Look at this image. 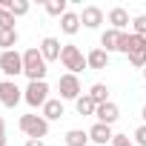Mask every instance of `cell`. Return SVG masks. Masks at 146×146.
<instances>
[{"label":"cell","mask_w":146,"mask_h":146,"mask_svg":"<svg viewBox=\"0 0 146 146\" xmlns=\"http://www.w3.org/2000/svg\"><path fill=\"white\" fill-rule=\"evenodd\" d=\"M109 23H112V29H117V32H123L132 20H129V12L123 9V6H115L112 12H109Z\"/></svg>","instance_id":"cell-14"},{"label":"cell","mask_w":146,"mask_h":146,"mask_svg":"<svg viewBox=\"0 0 146 146\" xmlns=\"http://www.w3.org/2000/svg\"><path fill=\"white\" fill-rule=\"evenodd\" d=\"M120 52H123V54L146 52V37H140V35H135V32H123V37H120Z\"/></svg>","instance_id":"cell-8"},{"label":"cell","mask_w":146,"mask_h":146,"mask_svg":"<svg viewBox=\"0 0 146 146\" xmlns=\"http://www.w3.org/2000/svg\"><path fill=\"white\" fill-rule=\"evenodd\" d=\"M0 12H3V9H0Z\"/></svg>","instance_id":"cell-33"},{"label":"cell","mask_w":146,"mask_h":146,"mask_svg":"<svg viewBox=\"0 0 146 146\" xmlns=\"http://www.w3.org/2000/svg\"><path fill=\"white\" fill-rule=\"evenodd\" d=\"M120 37H123V32L106 29V32L100 35V49H103V52H120Z\"/></svg>","instance_id":"cell-11"},{"label":"cell","mask_w":146,"mask_h":146,"mask_svg":"<svg viewBox=\"0 0 146 146\" xmlns=\"http://www.w3.org/2000/svg\"><path fill=\"white\" fill-rule=\"evenodd\" d=\"M60 29H63L66 35H78V29H80V15L66 12V15L60 17Z\"/></svg>","instance_id":"cell-16"},{"label":"cell","mask_w":146,"mask_h":146,"mask_svg":"<svg viewBox=\"0 0 146 146\" xmlns=\"http://www.w3.org/2000/svg\"><path fill=\"white\" fill-rule=\"evenodd\" d=\"M135 140H137V146H146V123L135 129Z\"/></svg>","instance_id":"cell-28"},{"label":"cell","mask_w":146,"mask_h":146,"mask_svg":"<svg viewBox=\"0 0 146 146\" xmlns=\"http://www.w3.org/2000/svg\"><path fill=\"white\" fill-rule=\"evenodd\" d=\"M126 57H129V66L146 69V52H135V54H126Z\"/></svg>","instance_id":"cell-24"},{"label":"cell","mask_w":146,"mask_h":146,"mask_svg":"<svg viewBox=\"0 0 146 146\" xmlns=\"http://www.w3.org/2000/svg\"><path fill=\"white\" fill-rule=\"evenodd\" d=\"M0 9H6V12H12L15 17H20V15L29 12V3H26V0H0Z\"/></svg>","instance_id":"cell-17"},{"label":"cell","mask_w":146,"mask_h":146,"mask_svg":"<svg viewBox=\"0 0 146 146\" xmlns=\"http://www.w3.org/2000/svg\"><path fill=\"white\" fill-rule=\"evenodd\" d=\"M112 146H135V143H132L129 135H115V137H112Z\"/></svg>","instance_id":"cell-27"},{"label":"cell","mask_w":146,"mask_h":146,"mask_svg":"<svg viewBox=\"0 0 146 146\" xmlns=\"http://www.w3.org/2000/svg\"><path fill=\"white\" fill-rule=\"evenodd\" d=\"M46 60H43V54H40V46H35V49H26L23 52V75L29 78V83L32 80H43L46 78Z\"/></svg>","instance_id":"cell-1"},{"label":"cell","mask_w":146,"mask_h":146,"mask_svg":"<svg viewBox=\"0 0 146 146\" xmlns=\"http://www.w3.org/2000/svg\"><path fill=\"white\" fill-rule=\"evenodd\" d=\"M140 117H143V120H146V106H143V112H140Z\"/></svg>","instance_id":"cell-31"},{"label":"cell","mask_w":146,"mask_h":146,"mask_svg":"<svg viewBox=\"0 0 146 146\" xmlns=\"http://www.w3.org/2000/svg\"><path fill=\"white\" fill-rule=\"evenodd\" d=\"M26 146H46L43 140H26Z\"/></svg>","instance_id":"cell-30"},{"label":"cell","mask_w":146,"mask_h":146,"mask_svg":"<svg viewBox=\"0 0 146 146\" xmlns=\"http://www.w3.org/2000/svg\"><path fill=\"white\" fill-rule=\"evenodd\" d=\"M80 23H83L86 29H98V26L103 23V12H100L98 6H86V9L80 12Z\"/></svg>","instance_id":"cell-12"},{"label":"cell","mask_w":146,"mask_h":146,"mask_svg":"<svg viewBox=\"0 0 146 146\" xmlns=\"http://www.w3.org/2000/svg\"><path fill=\"white\" fill-rule=\"evenodd\" d=\"M0 72H3L9 80L17 78V75H23V54H17L15 49L3 52V54H0Z\"/></svg>","instance_id":"cell-5"},{"label":"cell","mask_w":146,"mask_h":146,"mask_svg":"<svg viewBox=\"0 0 146 146\" xmlns=\"http://www.w3.org/2000/svg\"><path fill=\"white\" fill-rule=\"evenodd\" d=\"M20 132L29 140H43L49 135V120L43 115H20Z\"/></svg>","instance_id":"cell-2"},{"label":"cell","mask_w":146,"mask_h":146,"mask_svg":"<svg viewBox=\"0 0 146 146\" xmlns=\"http://www.w3.org/2000/svg\"><path fill=\"white\" fill-rule=\"evenodd\" d=\"M86 63H89V69L100 72V69L109 66V52H103V49H92V52L86 54Z\"/></svg>","instance_id":"cell-15"},{"label":"cell","mask_w":146,"mask_h":146,"mask_svg":"<svg viewBox=\"0 0 146 146\" xmlns=\"http://www.w3.org/2000/svg\"><path fill=\"white\" fill-rule=\"evenodd\" d=\"M143 80H146V69H143Z\"/></svg>","instance_id":"cell-32"},{"label":"cell","mask_w":146,"mask_h":146,"mask_svg":"<svg viewBox=\"0 0 146 146\" xmlns=\"http://www.w3.org/2000/svg\"><path fill=\"white\" fill-rule=\"evenodd\" d=\"M89 98L100 106V103H109V86L106 83H95L92 89H89Z\"/></svg>","instance_id":"cell-20"},{"label":"cell","mask_w":146,"mask_h":146,"mask_svg":"<svg viewBox=\"0 0 146 146\" xmlns=\"http://www.w3.org/2000/svg\"><path fill=\"white\" fill-rule=\"evenodd\" d=\"M132 29H135V35L146 37V15H137V17L132 20Z\"/></svg>","instance_id":"cell-25"},{"label":"cell","mask_w":146,"mask_h":146,"mask_svg":"<svg viewBox=\"0 0 146 146\" xmlns=\"http://www.w3.org/2000/svg\"><path fill=\"white\" fill-rule=\"evenodd\" d=\"M20 100H23V89L15 80H0V103L6 109H15Z\"/></svg>","instance_id":"cell-6"},{"label":"cell","mask_w":146,"mask_h":146,"mask_svg":"<svg viewBox=\"0 0 146 146\" xmlns=\"http://www.w3.org/2000/svg\"><path fill=\"white\" fill-rule=\"evenodd\" d=\"M0 29H15V15L12 12H0Z\"/></svg>","instance_id":"cell-26"},{"label":"cell","mask_w":146,"mask_h":146,"mask_svg":"<svg viewBox=\"0 0 146 146\" xmlns=\"http://www.w3.org/2000/svg\"><path fill=\"white\" fill-rule=\"evenodd\" d=\"M112 126H106V123H95L92 129H89V140H95V143H100V146H106V143H112Z\"/></svg>","instance_id":"cell-13"},{"label":"cell","mask_w":146,"mask_h":146,"mask_svg":"<svg viewBox=\"0 0 146 146\" xmlns=\"http://www.w3.org/2000/svg\"><path fill=\"white\" fill-rule=\"evenodd\" d=\"M60 52H63V46H60V40H57V37H43V40H40V54H43V60H46V63L60 60Z\"/></svg>","instance_id":"cell-9"},{"label":"cell","mask_w":146,"mask_h":146,"mask_svg":"<svg viewBox=\"0 0 146 146\" xmlns=\"http://www.w3.org/2000/svg\"><path fill=\"white\" fill-rule=\"evenodd\" d=\"M43 117H46V120H60V117H63V103H60V100H49V103L43 106Z\"/></svg>","instance_id":"cell-21"},{"label":"cell","mask_w":146,"mask_h":146,"mask_svg":"<svg viewBox=\"0 0 146 146\" xmlns=\"http://www.w3.org/2000/svg\"><path fill=\"white\" fill-rule=\"evenodd\" d=\"M46 15L63 17V15H66V0H49V3H46Z\"/></svg>","instance_id":"cell-23"},{"label":"cell","mask_w":146,"mask_h":146,"mask_svg":"<svg viewBox=\"0 0 146 146\" xmlns=\"http://www.w3.org/2000/svg\"><path fill=\"white\" fill-rule=\"evenodd\" d=\"M57 89H60L63 100H78L80 98V80H78V75H63L57 80Z\"/></svg>","instance_id":"cell-7"},{"label":"cell","mask_w":146,"mask_h":146,"mask_svg":"<svg viewBox=\"0 0 146 146\" xmlns=\"http://www.w3.org/2000/svg\"><path fill=\"white\" fill-rule=\"evenodd\" d=\"M86 140H89V132H83V129H69L66 132V146H86Z\"/></svg>","instance_id":"cell-19"},{"label":"cell","mask_w":146,"mask_h":146,"mask_svg":"<svg viewBox=\"0 0 146 146\" xmlns=\"http://www.w3.org/2000/svg\"><path fill=\"white\" fill-rule=\"evenodd\" d=\"M23 100H26L32 109L46 106V103H49V86H46V80H32V83L23 89Z\"/></svg>","instance_id":"cell-4"},{"label":"cell","mask_w":146,"mask_h":146,"mask_svg":"<svg viewBox=\"0 0 146 146\" xmlns=\"http://www.w3.org/2000/svg\"><path fill=\"white\" fill-rule=\"evenodd\" d=\"M60 63L69 69V75H78V72H83V69H89V63H86V57H83V52L78 49V46H63V52H60Z\"/></svg>","instance_id":"cell-3"},{"label":"cell","mask_w":146,"mask_h":146,"mask_svg":"<svg viewBox=\"0 0 146 146\" xmlns=\"http://www.w3.org/2000/svg\"><path fill=\"white\" fill-rule=\"evenodd\" d=\"M15 43H17V29H0V49L12 52Z\"/></svg>","instance_id":"cell-22"},{"label":"cell","mask_w":146,"mask_h":146,"mask_svg":"<svg viewBox=\"0 0 146 146\" xmlns=\"http://www.w3.org/2000/svg\"><path fill=\"white\" fill-rule=\"evenodd\" d=\"M0 146H6V123H3V117H0Z\"/></svg>","instance_id":"cell-29"},{"label":"cell","mask_w":146,"mask_h":146,"mask_svg":"<svg viewBox=\"0 0 146 146\" xmlns=\"http://www.w3.org/2000/svg\"><path fill=\"white\" fill-rule=\"evenodd\" d=\"M75 109H78V115L86 117V115H95V112H98V103H95L89 95H80V98L75 100Z\"/></svg>","instance_id":"cell-18"},{"label":"cell","mask_w":146,"mask_h":146,"mask_svg":"<svg viewBox=\"0 0 146 146\" xmlns=\"http://www.w3.org/2000/svg\"><path fill=\"white\" fill-rule=\"evenodd\" d=\"M95 117H98V123H106V126H112L117 117H120V109H117V103H100L98 106V112H95Z\"/></svg>","instance_id":"cell-10"}]
</instances>
